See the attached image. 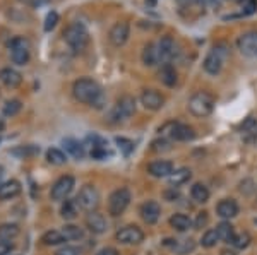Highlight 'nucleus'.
Wrapping results in <instances>:
<instances>
[{"mask_svg":"<svg viewBox=\"0 0 257 255\" xmlns=\"http://www.w3.org/2000/svg\"><path fill=\"white\" fill-rule=\"evenodd\" d=\"M208 221H209L208 212H206V211H201V212H199V214H197L196 221H194V228H196V229L204 228V226L208 224Z\"/></svg>","mask_w":257,"mask_h":255,"instance_id":"nucleus-44","label":"nucleus"},{"mask_svg":"<svg viewBox=\"0 0 257 255\" xmlns=\"http://www.w3.org/2000/svg\"><path fill=\"white\" fill-rule=\"evenodd\" d=\"M115 238L117 241L123 245H139L144 241V231L136 224H128L120 228L117 233H115Z\"/></svg>","mask_w":257,"mask_h":255,"instance_id":"nucleus-10","label":"nucleus"},{"mask_svg":"<svg viewBox=\"0 0 257 255\" xmlns=\"http://www.w3.org/2000/svg\"><path fill=\"white\" fill-rule=\"evenodd\" d=\"M141 59H143V64L146 65V67H155L156 64H160L158 47H156L155 43H148L146 47H144Z\"/></svg>","mask_w":257,"mask_h":255,"instance_id":"nucleus-22","label":"nucleus"},{"mask_svg":"<svg viewBox=\"0 0 257 255\" xmlns=\"http://www.w3.org/2000/svg\"><path fill=\"white\" fill-rule=\"evenodd\" d=\"M77 211H79V204H77V200H70V199H65L64 204H62L60 207V214L64 219H76L77 216Z\"/></svg>","mask_w":257,"mask_h":255,"instance_id":"nucleus-29","label":"nucleus"},{"mask_svg":"<svg viewBox=\"0 0 257 255\" xmlns=\"http://www.w3.org/2000/svg\"><path fill=\"white\" fill-rule=\"evenodd\" d=\"M238 204H237V200L235 199H223V200H219L218 205H216V212H218V216L221 217V219H228L230 221L231 217H235V216H238Z\"/></svg>","mask_w":257,"mask_h":255,"instance_id":"nucleus-19","label":"nucleus"},{"mask_svg":"<svg viewBox=\"0 0 257 255\" xmlns=\"http://www.w3.org/2000/svg\"><path fill=\"white\" fill-rule=\"evenodd\" d=\"M216 231H218L219 240L225 241V243H233L235 236H237L233 224H231L230 221H223V223H219V224L216 226Z\"/></svg>","mask_w":257,"mask_h":255,"instance_id":"nucleus-25","label":"nucleus"},{"mask_svg":"<svg viewBox=\"0 0 257 255\" xmlns=\"http://www.w3.org/2000/svg\"><path fill=\"white\" fill-rule=\"evenodd\" d=\"M19 226L14 223H6L0 224V240L2 241H11L19 235Z\"/></svg>","mask_w":257,"mask_h":255,"instance_id":"nucleus-31","label":"nucleus"},{"mask_svg":"<svg viewBox=\"0 0 257 255\" xmlns=\"http://www.w3.org/2000/svg\"><path fill=\"white\" fill-rule=\"evenodd\" d=\"M257 12V0H245L243 2V9H242V14L243 16H252Z\"/></svg>","mask_w":257,"mask_h":255,"instance_id":"nucleus-43","label":"nucleus"},{"mask_svg":"<svg viewBox=\"0 0 257 255\" xmlns=\"http://www.w3.org/2000/svg\"><path fill=\"white\" fill-rule=\"evenodd\" d=\"M9 50H11V59L16 65H26L30 62V43L28 40L21 38H12L9 43Z\"/></svg>","mask_w":257,"mask_h":255,"instance_id":"nucleus-8","label":"nucleus"},{"mask_svg":"<svg viewBox=\"0 0 257 255\" xmlns=\"http://www.w3.org/2000/svg\"><path fill=\"white\" fill-rule=\"evenodd\" d=\"M115 142L118 144V149L122 151L123 154L125 156H128L134 151V142L131 141V139H125V137H117L115 139Z\"/></svg>","mask_w":257,"mask_h":255,"instance_id":"nucleus-37","label":"nucleus"},{"mask_svg":"<svg viewBox=\"0 0 257 255\" xmlns=\"http://www.w3.org/2000/svg\"><path fill=\"white\" fill-rule=\"evenodd\" d=\"M14 250V245L11 241H0V255H9Z\"/></svg>","mask_w":257,"mask_h":255,"instance_id":"nucleus-47","label":"nucleus"},{"mask_svg":"<svg viewBox=\"0 0 257 255\" xmlns=\"http://www.w3.org/2000/svg\"><path fill=\"white\" fill-rule=\"evenodd\" d=\"M55 255H81V252H79V248H76V246L65 245V246H62L60 250H57Z\"/></svg>","mask_w":257,"mask_h":255,"instance_id":"nucleus-45","label":"nucleus"},{"mask_svg":"<svg viewBox=\"0 0 257 255\" xmlns=\"http://www.w3.org/2000/svg\"><path fill=\"white\" fill-rule=\"evenodd\" d=\"M2 175H4V168L0 166V178H2Z\"/></svg>","mask_w":257,"mask_h":255,"instance_id":"nucleus-52","label":"nucleus"},{"mask_svg":"<svg viewBox=\"0 0 257 255\" xmlns=\"http://www.w3.org/2000/svg\"><path fill=\"white\" fill-rule=\"evenodd\" d=\"M257 132V120L255 118H247L245 122L242 123V134L243 135H255Z\"/></svg>","mask_w":257,"mask_h":255,"instance_id":"nucleus-40","label":"nucleus"},{"mask_svg":"<svg viewBox=\"0 0 257 255\" xmlns=\"http://www.w3.org/2000/svg\"><path fill=\"white\" fill-rule=\"evenodd\" d=\"M21 108H23V103L19 100H9L4 105L2 113L6 115V117H16V115L21 112Z\"/></svg>","mask_w":257,"mask_h":255,"instance_id":"nucleus-36","label":"nucleus"},{"mask_svg":"<svg viewBox=\"0 0 257 255\" xmlns=\"http://www.w3.org/2000/svg\"><path fill=\"white\" fill-rule=\"evenodd\" d=\"M237 47L242 55L250 57V59L257 57V31L243 33L237 41Z\"/></svg>","mask_w":257,"mask_h":255,"instance_id":"nucleus-12","label":"nucleus"},{"mask_svg":"<svg viewBox=\"0 0 257 255\" xmlns=\"http://www.w3.org/2000/svg\"><path fill=\"white\" fill-rule=\"evenodd\" d=\"M134 113H136V100L132 96H128V94H125V96L118 98L117 105L111 108L108 118L110 122H122L125 118L132 117Z\"/></svg>","mask_w":257,"mask_h":255,"instance_id":"nucleus-7","label":"nucleus"},{"mask_svg":"<svg viewBox=\"0 0 257 255\" xmlns=\"http://www.w3.org/2000/svg\"><path fill=\"white\" fill-rule=\"evenodd\" d=\"M86 226H88V229L91 233H94V235H101V233L106 231L108 223H106L105 216L99 214L98 211H91L89 214L86 216Z\"/></svg>","mask_w":257,"mask_h":255,"instance_id":"nucleus-17","label":"nucleus"},{"mask_svg":"<svg viewBox=\"0 0 257 255\" xmlns=\"http://www.w3.org/2000/svg\"><path fill=\"white\" fill-rule=\"evenodd\" d=\"M77 204L79 207H82L84 211H96V207L99 205V192L94 185H84L77 194Z\"/></svg>","mask_w":257,"mask_h":255,"instance_id":"nucleus-9","label":"nucleus"},{"mask_svg":"<svg viewBox=\"0 0 257 255\" xmlns=\"http://www.w3.org/2000/svg\"><path fill=\"white\" fill-rule=\"evenodd\" d=\"M141 105H143L146 110L158 112V110L163 108L165 98L161 96L158 91H155V89H144V91L141 93Z\"/></svg>","mask_w":257,"mask_h":255,"instance_id":"nucleus-13","label":"nucleus"},{"mask_svg":"<svg viewBox=\"0 0 257 255\" xmlns=\"http://www.w3.org/2000/svg\"><path fill=\"white\" fill-rule=\"evenodd\" d=\"M139 214L143 217L144 223L148 224H156L161 216V205L156 200H146L139 209Z\"/></svg>","mask_w":257,"mask_h":255,"instance_id":"nucleus-15","label":"nucleus"},{"mask_svg":"<svg viewBox=\"0 0 257 255\" xmlns=\"http://www.w3.org/2000/svg\"><path fill=\"white\" fill-rule=\"evenodd\" d=\"M57 24H59V14H57L55 11L48 12V14H47V19H45V24H43L45 31H52V30H55Z\"/></svg>","mask_w":257,"mask_h":255,"instance_id":"nucleus-39","label":"nucleus"},{"mask_svg":"<svg viewBox=\"0 0 257 255\" xmlns=\"http://www.w3.org/2000/svg\"><path fill=\"white\" fill-rule=\"evenodd\" d=\"M148 173L155 178H165L173 173V163L168 159H156L148 164Z\"/></svg>","mask_w":257,"mask_h":255,"instance_id":"nucleus-16","label":"nucleus"},{"mask_svg":"<svg viewBox=\"0 0 257 255\" xmlns=\"http://www.w3.org/2000/svg\"><path fill=\"white\" fill-rule=\"evenodd\" d=\"M21 183L18 180H7L0 183V200H11L21 194Z\"/></svg>","mask_w":257,"mask_h":255,"instance_id":"nucleus-21","label":"nucleus"},{"mask_svg":"<svg viewBox=\"0 0 257 255\" xmlns=\"http://www.w3.org/2000/svg\"><path fill=\"white\" fill-rule=\"evenodd\" d=\"M248 243H250V235H248V233H238L231 245H233L235 248L242 250V248H247Z\"/></svg>","mask_w":257,"mask_h":255,"instance_id":"nucleus-38","label":"nucleus"},{"mask_svg":"<svg viewBox=\"0 0 257 255\" xmlns=\"http://www.w3.org/2000/svg\"><path fill=\"white\" fill-rule=\"evenodd\" d=\"M47 159H48V163L55 164V166H60V164L67 163V156H65V153L60 149H57V147H50L47 151Z\"/></svg>","mask_w":257,"mask_h":255,"instance_id":"nucleus-34","label":"nucleus"},{"mask_svg":"<svg viewBox=\"0 0 257 255\" xmlns=\"http://www.w3.org/2000/svg\"><path fill=\"white\" fill-rule=\"evenodd\" d=\"M178 197H180V192H178L175 187H170L168 190L165 192V199L170 200V202H173V200H177Z\"/></svg>","mask_w":257,"mask_h":255,"instance_id":"nucleus-46","label":"nucleus"},{"mask_svg":"<svg viewBox=\"0 0 257 255\" xmlns=\"http://www.w3.org/2000/svg\"><path fill=\"white\" fill-rule=\"evenodd\" d=\"M161 130H163V134L168 135L172 141H178V142H187L196 137V132H194L192 127L185 125V123H178V122L167 123L163 129H160V132Z\"/></svg>","mask_w":257,"mask_h":255,"instance_id":"nucleus-6","label":"nucleus"},{"mask_svg":"<svg viewBox=\"0 0 257 255\" xmlns=\"http://www.w3.org/2000/svg\"><path fill=\"white\" fill-rule=\"evenodd\" d=\"M96 255H118V250L117 248H111V246H105L101 248Z\"/></svg>","mask_w":257,"mask_h":255,"instance_id":"nucleus-48","label":"nucleus"},{"mask_svg":"<svg viewBox=\"0 0 257 255\" xmlns=\"http://www.w3.org/2000/svg\"><path fill=\"white\" fill-rule=\"evenodd\" d=\"M209 195H211V192H209V188L206 187L204 183H194L192 187H190V197H192L196 202L199 204H204V202H208L209 200Z\"/></svg>","mask_w":257,"mask_h":255,"instance_id":"nucleus-27","label":"nucleus"},{"mask_svg":"<svg viewBox=\"0 0 257 255\" xmlns=\"http://www.w3.org/2000/svg\"><path fill=\"white\" fill-rule=\"evenodd\" d=\"M180 6H189V4H192V2H196V0H177Z\"/></svg>","mask_w":257,"mask_h":255,"instance_id":"nucleus-50","label":"nucleus"},{"mask_svg":"<svg viewBox=\"0 0 257 255\" xmlns=\"http://www.w3.org/2000/svg\"><path fill=\"white\" fill-rule=\"evenodd\" d=\"M0 82H2L4 86H7V88L14 89L23 82V76H21V72L16 71V69L6 67L0 71Z\"/></svg>","mask_w":257,"mask_h":255,"instance_id":"nucleus-20","label":"nucleus"},{"mask_svg":"<svg viewBox=\"0 0 257 255\" xmlns=\"http://www.w3.org/2000/svg\"><path fill=\"white\" fill-rule=\"evenodd\" d=\"M214 110V98L206 91H199L196 94H192L189 100V112L194 117H208L213 113Z\"/></svg>","mask_w":257,"mask_h":255,"instance_id":"nucleus-4","label":"nucleus"},{"mask_svg":"<svg viewBox=\"0 0 257 255\" xmlns=\"http://www.w3.org/2000/svg\"><path fill=\"white\" fill-rule=\"evenodd\" d=\"M62 144H64V147H65V151L72 156V158H76V159H82L86 156V151H84V146L79 142V141H76V139H64L62 141Z\"/></svg>","mask_w":257,"mask_h":255,"instance_id":"nucleus-26","label":"nucleus"},{"mask_svg":"<svg viewBox=\"0 0 257 255\" xmlns=\"http://www.w3.org/2000/svg\"><path fill=\"white\" fill-rule=\"evenodd\" d=\"M199 6H214V4H218L216 0H196Z\"/></svg>","mask_w":257,"mask_h":255,"instance_id":"nucleus-49","label":"nucleus"},{"mask_svg":"<svg viewBox=\"0 0 257 255\" xmlns=\"http://www.w3.org/2000/svg\"><path fill=\"white\" fill-rule=\"evenodd\" d=\"M64 40H65V43L72 48V50L81 52V50H84L86 45H88L89 33H88V30H86L84 24L74 23L64 31Z\"/></svg>","mask_w":257,"mask_h":255,"instance_id":"nucleus-3","label":"nucleus"},{"mask_svg":"<svg viewBox=\"0 0 257 255\" xmlns=\"http://www.w3.org/2000/svg\"><path fill=\"white\" fill-rule=\"evenodd\" d=\"M128 36H131V26H128V23H125V21H120V23L111 26L108 38L111 41V45L122 47V45L127 43Z\"/></svg>","mask_w":257,"mask_h":255,"instance_id":"nucleus-14","label":"nucleus"},{"mask_svg":"<svg viewBox=\"0 0 257 255\" xmlns=\"http://www.w3.org/2000/svg\"><path fill=\"white\" fill-rule=\"evenodd\" d=\"M218 241H219V236H218L216 229H208L201 238V245L204 246V248H213V246H216Z\"/></svg>","mask_w":257,"mask_h":255,"instance_id":"nucleus-35","label":"nucleus"},{"mask_svg":"<svg viewBox=\"0 0 257 255\" xmlns=\"http://www.w3.org/2000/svg\"><path fill=\"white\" fill-rule=\"evenodd\" d=\"M158 79L163 82L165 86L172 88V86L177 84V71L172 64H163V67L160 69L158 72Z\"/></svg>","mask_w":257,"mask_h":255,"instance_id":"nucleus-24","label":"nucleus"},{"mask_svg":"<svg viewBox=\"0 0 257 255\" xmlns=\"http://www.w3.org/2000/svg\"><path fill=\"white\" fill-rule=\"evenodd\" d=\"M173 250L178 253V255H187L190 252H194L196 248V241L192 238H185V240H175V243H172Z\"/></svg>","mask_w":257,"mask_h":255,"instance_id":"nucleus-33","label":"nucleus"},{"mask_svg":"<svg viewBox=\"0 0 257 255\" xmlns=\"http://www.w3.org/2000/svg\"><path fill=\"white\" fill-rule=\"evenodd\" d=\"M2 130H4V122L0 120V132H2Z\"/></svg>","mask_w":257,"mask_h":255,"instance_id":"nucleus-51","label":"nucleus"},{"mask_svg":"<svg viewBox=\"0 0 257 255\" xmlns=\"http://www.w3.org/2000/svg\"><path fill=\"white\" fill-rule=\"evenodd\" d=\"M237 2H240V4H242V2H245V0H237Z\"/></svg>","mask_w":257,"mask_h":255,"instance_id":"nucleus-53","label":"nucleus"},{"mask_svg":"<svg viewBox=\"0 0 257 255\" xmlns=\"http://www.w3.org/2000/svg\"><path fill=\"white\" fill-rule=\"evenodd\" d=\"M72 94L77 101L86 103V105L93 106V108H96V110H101L106 103V96H105V93H103V89L99 88V84L96 81L88 79V77L74 82Z\"/></svg>","mask_w":257,"mask_h":255,"instance_id":"nucleus-1","label":"nucleus"},{"mask_svg":"<svg viewBox=\"0 0 257 255\" xmlns=\"http://www.w3.org/2000/svg\"><path fill=\"white\" fill-rule=\"evenodd\" d=\"M156 47H158L160 62H165V64H168V62L172 60L177 53V45H175V41H173L172 36H163Z\"/></svg>","mask_w":257,"mask_h":255,"instance_id":"nucleus-18","label":"nucleus"},{"mask_svg":"<svg viewBox=\"0 0 257 255\" xmlns=\"http://www.w3.org/2000/svg\"><path fill=\"white\" fill-rule=\"evenodd\" d=\"M62 235L65 236L67 241H77L84 238V229L77 224H65L64 228H62Z\"/></svg>","mask_w":257,"mask_h":255,"instance_id":"nucleus-28","label":"nucleus"},{"mask_svg":"<svg viewBox=\"0 0 257 255\" xmlns=\"http://www.w3.org/2000/svg\"><path fill=\"white\" fill-rule=\"evenodd\" d=\"M170 141L168 139H156V141H153L151 144V149L155 151V153H160V151H168L170 149Z\"/></svg>","mask_w":257,"mask_h":255,"instance_id":"nucleus-42","label":"nucleus"},{"mask_svg":"<svg viewBox=\"0 0 257 255\" xmlns=\"http://www.w3.org/2000/svg\"><path fill=\"white\" fill-rule=\"evenodd\" d=\"M170 226H172L173 229H177V231L184 233L190 229L194 226V221L190 219L187 214H182V212H177V214H173L170 217Z\"/></svg>","mask_w":257,"mask_h":255,"instance_id":"nucleus-23","label":"nucleus"},{"mask_svg":"<svg viewBox=\"0 0 257 255\" xmlns=\"http://www.w3.org/2000/svg\"><path fill=\"white\" fill-rule=\"evenodd\" d=\"M74 185H76V180H74V176H70V175L60 176V178L57 180L55 183H53L52 192H50V197H52V200H65L70 195V192H72Z\"/></svg>","mask_w":257,"mask_h":255,"instance_id":"nucleus-11","label":"nucleus"},{"mask_svg":"<svg viewBox=\"0 0 257 255\" xmlns=\"http://www.w3.org/2000/svg\"><path fill=\"white\" fill-rule=\"evenodd\" d=\"M65 240V236L62 235V231H57V229H50V231L45 233L41 236V243L47 245V246H55V245H62Z\"/></svg>","mask_w":257,"mask_h":255,"instance_id":"nucleus-30","label":"nucleus"},{"mask_svg":"<svg viewBox=\"0 0 257 255\" xmlns=\"http://www.w3.org/2000/svg\"><path fill=\"white\" fill-rule=\"evenodd\" d=\"M190 176H192V171L189 170V168H180V170H175L172 175L168 176L170 183L175 185V187H178V185L185 183L190 180Z\"/></svg>","mask_w":257,"mask_h":255,"instance_id":"nucleus-32","label":"nucleus"},{"mask_svg":"<svg viewBox=\"0 0 257 255\" xmlns=\"http://www.w3.org/2000/svg\"><path fill=\"white\" fill-rule=\"evenodd\" d=\"M38 153H40V147H35V146H24V147H21V149L14 151V154L21 156V158H28V156L38 154Z\"/></svg>","mask_w":257,"mask_h":255,"instance_id":"nucleus-41","label":"nucleus"},{"mask_svg":"<svg viewBox=\"0 0 257 255\" xmlns=\"http://www.w3.org/2000/svg\"><path fill=\"white\" fill-rule=\"evenodd\" d=\"M228 57V47L225 43H219V45H214L211 48V52L206 55L204 62H202V67L204 71L209 74V76H218L223 69V64H225Z\"/></svg>","mask_w":257,"mask_h":255,"instance_id":"nucleus-2","label":"nucleus"},{"mask_svg":"<svg viewBox=\"0 0 257 255\" xmlns=\"http://www.w3.org/2000/svg\"><path fill=\"white\" fill-rule=\"evenodd\" d=\"M132 200V195H131V190L127 187H120L117 190L111 192L110 199H108V212L111 216H120L125 212V209L128 207Z\"/></svg>","mask_w":257,"mask_h":255,"instance_id":"nucleus-5","label":"nucleus"}]
</instances>
